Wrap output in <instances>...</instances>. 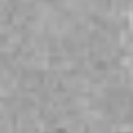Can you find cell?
Wrapping results in <instances>:
<instances>
[]
</instances>
